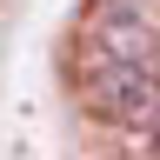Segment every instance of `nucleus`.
<instances>
[{"instance_id": "f257e3e1", "label": "nucleus", "mask_w": 160, "mask_h": 160, "mask_svg": "<svg viewBox=\"0 0 160 160\" xmlns=\"http://www.w3.org/2000/svg\"><path fill=\"white\" fill-rule=\"evenodd\" d=\"M80 100L107 127H147L160 113V67H147V60H93L87 80H80Z\"/></svg>"}, {"instance_id": "f03ea898", "label": "nucleus", "mask_w": 160, "mask_h": 160, "mask_svg": "<svg viewBox=\"0 0 160 160\" xmlns=\"http://www.w3.org/2000/svg\"><path fill=\"white\" fill-rule=\"evenodd\" d=\"M87 47H93V60H147V67H160V40L147 27V13H133L127 0H107L93 13Z\"/></svg>"}]
</instances>
